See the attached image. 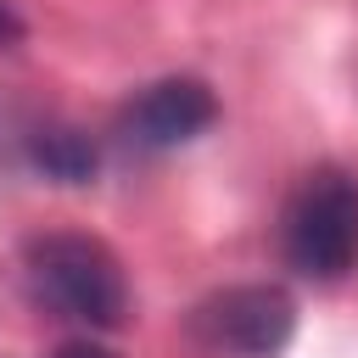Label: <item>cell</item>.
I'll return each instance as SVG.
<instances>
[{
	"mask_svg": "<svg viewBox=\"0 0 358 358\" xmlns=\"http://www.w3.org/2000/svg\"><path fill=\"white\" fill-rule=\"evenodd\" d=\"M296 330V302L280 285H224L190 313V336L218 358H280Z\"/></svg>",
	"mask_w": 358,
	"mask_h": 358,
	"instance_id": "3957f363",
	"label": "cell"
},
{
	"mask_svg": "<svg viewBox=\"0 0 358 358\" xmlns=\"http://www.w3.org/2000/svg\"><path fill=\"white\" fill-rule=\"evenodd\" d=\"M213 117H218V95H213L201 78L179 73V78L145 84V90L129 101L123 134H129L140 151H173V145H190L196 134H207Z\"/></svg>",
	"mask_w": 358,
	"mask_h": 358,
	"instance_id": "277c9868",
	"label": "cell"
},
{
	"mask_svg": "<svg viewBox=\"0 0 358 358\" xmlns=\"http://www.w3.org/2000/svg\"><path fill=\"white\" fill-rule=\"evenodd\" d=\"M22 34H28V22L17 17V6H11V0H0V50L22 45Z\"/></svg>",
	"mask_w": 358,
	"mask_h": 358,
	"instance_id": "8992f818",
	"label": "cell"
},
{
	"mask_svg": "<svg viewBox=\"0 0 358 358\" xmlns=\"http://www.w3.org/2000/svg\"><path fill=\"white\" fill-rule=\"evenodd\" d=\"M280 246L302 280H347L358 268V179L347 168H313L285 207Z\"/></svg>",
	"mask_w": 358,
	"mask_h": 358,
	"instance_id": "7a4b0ae2",
	"label": "cell"
},
{
	"mask_svg": "<svg viewBox=\"0 0 358 358\" xmlns=\"http://www.w3.org/2000/svg\"><path fill=\"white\" fill-rule=\"evenodd\" d=\"M56 358H117L112 347H101V341H62V352Z\"/></svg>",
	"mask_w": 358,
	"mask_h": 358,
	"instance_id": "52a82bcc",
	"label": "cell"
},
{
	"mask_svg": "<svg viewBox=\"0 0 358 358\" xmlns=\"http://www.w3.org/2000/svg\"><path fill=\"white\" fill-rule=\"evenodd\" d=\"M28 162H34L45 179H56V185H90L101 157H95V140L78 134V129H34Z\"/></svg>",
	"mask_w": 358,
	"mask_h": 358,
	"instance_id": "5b68a950",
	"label": "cell"
},
{
	"mask_svg": "<svg viewBox=\"0 0 358 358\" xmlns=\"http://www.w3.org/2000/svg\"><path fill=\"white\" fill-rule=\"evenodd\" d=\"M28 285L45 308H56L62 319L73 324H90V330H117L123 313H129V280H123V263L106 241L95 235H73V229H56V235H34L28 252Z\"/></svg>",
	"mask_w": 358,
	"mask_h": 358,
	"instance_id": "6da1fadb",
	"label": "cell"
}]
</instances>
